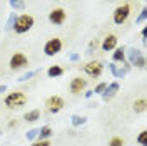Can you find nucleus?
Wrapping results in <instances>:
<instances>
[{
    "instance_id": "f257e3e1",
    "label": "nucleus",
    "mask_w": 147,
    "mask_h": 146,
    "mask_svg": "<svg viewBox=\"0 0 147 146\" xmlns=\"http://www.w3.org/2000/svg\"><path fill=\"white\" fill-rule=\"evenodd\" d=\"M34 24H35V18L32 17L30 14H22V15H18L15 18L13 30H15V34H25V32H28L30 29L34 27Z\"/></svg>"
},
{
    "instance_id": "f03ea898",
    "label": "nucleus",
    "mask_w": 147,
    "mask_h": 146,
    "mask_svg": "<svg viewBox=\"0 0 147 146\" xmlns=\"http://www.w3.org/2000/svg\"><path fill=\"white\" fill-rule=\"evenodd\" d=\"M28 98L24 94V92H10L9 96L5 98V106L9 108V109H20L22 106H25L27 104Z\"/></svg>"
},
{
    "instance_id": "7ed1b4c3",
    "label": "nucleus",
    "mask_w": 147,
    "mask_h": 146,
    "mask_svg": "<svg viewBox=\"0 0 147 146\" xmlns=\"http://www.w3.org/2000/svg\"><path fill=\"white\" fill-rule=\"evenodd\" d=\"M129 15H130V5H129V3H122V5H119L117 9L114 10V24L122 25V24L129 18Z\"/></svg>"
},
{
    "instance_id": "20e7f679",
    "label": "nucleus",
    "mask_w": 147,
    "mask_h": 146,
    "mask_svg": "<svg viewBox=\"0 0 147 146\" xmlns=\"http://www.w3.org/2000/svg\"><path fill=\"white\" fill-rule=\"evenodd\" d=\"M60 50H62V40H60V37L49 39L45 42V46H44V52H45V55H49V57L59 54Z\"/></svg>"
},
{
    "instance_id": "39448f33",
    "label": "nucleus",
    "mask_w": 147,
    "mask_h": 146,
    "mask_svg": "<svg viewBox=\"0 0 147 146\" xmlns=\"http://www.w3.org/2000/svg\"><path fill=\"white\" fill-rule=\"evenodd\" d=\"M45 106H47V111H49V113H54L55 114V113H59V111L64 109L65 102L60 96H50V98L45 101Z\"/></svg>"
},
{
    "instance_id": "423d86ee",
    "label": "nucleus",
    "mask_w": 147,
    "mask_h": 146,
    "mask_svg": "<svg viewBox=\"0 0 147 146\" xmlns=\"http://www.w3.org/2000/svg\"><path fill=\"white\" fill-rule=\"evenodd\" d=\"M49 20L54 24V25H62L65 20H67V12L62 7H57V9L50 10L49 14Z\"/></svg>"
},
{
    "instance_id": "0eeeda50",
    "label": "nucleus",
    "mask_w": 147,
    "mask_h": 146,
    "mask_svg": "<svg viewBox=\"0 0 147 146\" xmlns=\"http://www.w3.org/2000/svg\"><path fill=\"white\" fill-rule=\"evenodd\" d=\"M10 69H22V67H27L28 65V59L25 54H22V52H15V54L10 57Z\"/></svg>"
},
{
    "instance_id": "6e6552de",
    "label": "nucleus",
    "mask_w": 147,
    "mask_h": 146,
    "mask_svg": "<svg viewBox=\"0 0 147 146\" xmlns=\"http://www.w3.org/2000/svg\"><path fill=\"white\" fill-rule=\"evenodd\" d=\"M102 64L99 61H90L89 64L84 65V72L87 74V76H90V77H99L102 74Z\"/></svg>"
},
{
    "instance_id": "1a4fd4ad",
    "label": "nucleus",
    "mask_w": 147,
    "mask_h": 146,
    "mask_svg": "<svg viewBox=\"0 0 147 146\" xmlns=\"http://www.w3.org/2000/svg\"><path fill=\"white\" fill-rule=\"evenodd\" d=\"M85 87H87V81L82 77H74L72 82H70V92L72 94H80Z\"/></svg>"
},
{
    "instance_id": "9d476101",
    "label": "nucleus",
    "mask_w": 147,
    "mask_h": 146,
    "mask_svg": "<svg viewBox=\"0 0 147 146\" xmlns=\"http://www.w3.org/2000/svg\"><path fill=\"white\" fill-rule=\"evenodd\" d=\"M117 47V37L114 35V34H110L104 39V42H102V50L104 52H109V50H114Z\"/></svg>"
},
{
    "instance_id": "9b49d317",
    "label": "nucleus",
    "mask_w": 147,
    "mask_h": 146,
    "mask_svg": "<svg viewBox=\"0 0 147 146\" xmlns=\"http://www.w3.org/2000/svg\"><path fill=\"white\" fill-rule=\"evenodd\" d=\"M47 74H49V77H57V76H62V74H64V69H62L60 65H52V67L47 71Z\"/></svg>"
},
{
    "instance_id": "f8f14e48",
    "label": "nucleus",
    "mask_w": 147,
    "mask_h": 146,
    "mask_svg": "<svg viewBox=\"0 0 147 146\" xmlns=\"http://www.w3.org/2000/svg\"><path fill=\"white\" fill-rule=\"evenodd\" d=\"M134 111L136 113H144L146 111V99H137L134 102Z\"/></svg>"
},
{
    "instance_id": "ddd939ff",
    "label": "nucleus",
    "mask_w": 147,
    "mask_h": 146,
    "mask_svg": "<svg viewBox=\"0 0 147 146\" xmlns=\"http://www.w3.org/2000/svg\"><path fill=\"white\" fill-rule=\"evenodd\" d=\"M38 116H40V111L34 109V111H30V113H27V114H25V119H27V121H37V119H38Z\"/></svg>"
},
{
    "instance_id": "4468645a",
    "label": "nucleus",
    "mask_w": 147,
    "mask_h": 146,
    "mask_svg": "<svg viewBox=\"0 0 147 146\" xmlns=\"http://www.w3.org/2000/svg\"><path fill=\"white\" fill-rule=\"evenodd\" d=\"M109 146H124V139L119 138V136H114L109 141Z\"/></svg>"
},
{
    "instance_id": "2eb2a0df",
    "label": "nucleus",
    "mask_w": 147,
    "mask_h": 146,
    "mask_svg": "<svg viewBox=\"0 0 147 146\" xmlns=\"http://www.w3.org/2000/svg\"><path fill=\"white\" fill-rule=\"evenodd\" d=\"M52 134V129L49 128V126H45V128L40 129V139H45V138H49Z\"/></svg>"
},
{
    "instance_id": "dca6fc26",
    "label": "nucleus",
    "mask_w": 147,
    "mask_h": 146,
    "mask_svg": "<svg viewBox=\"0 0 147 146\" xmlns=\"http://www.w3.org/2000/svg\"><path fill=\"white\" fill-rule=\"evenodd\" d=\"M137 143H140L142 146H147V131H142L137 138Z\"/></svg>"
},
{
    "instance_id": "f3484780",
    "label": "nucleus",
    "mask_w": 147,
    "mask_h": 146,
    "mask_svg": "<svg viewBox=\"0 0 147 146\" xmlns=\"http://www.w3.org/2000/svg\"><path fill=\"white\" fill-rule=\"evenodd\" d=\"M114 61H124V50H122V49H115V52H114Z\"/></svg>"
},
{
    "instance_id": "a211bd4d",
    "label": "nucleus",
    "mask_w": 147,
    "mask_h": 146,
    "mask_svg": "<svg viewBox=\"0 0 147 146\" xmlns=\"http://www.w3.org/2000/svg\"><path fill=\"white\" fill-rule=\"evenodd\" d=\"M32 146H50V141H47V139H38V141H35Z\"/></svg>"
},
{
    "instance_id": "6ab92c4d",
    "label": "nucleus",
    "mask_w": 147,
    "mask_h": 146,
    "mask_svg": "<svg viewBox=\"0 0 147 146\" xmlns=\"http://www.w3.org/2000/svg\"><path fill=\"white\" fill-rule=\"evenodd\" d=\"M104 89H105V84H100V86H97V89H95V91L100 92V91H104Z\"/></svg>"
},
{
    "instance_id": "aec40b11",
    "label": "nucleus",
    "mask_w": 147,
    "mask_h": 146,
    "mask_svg": "<svg viewBox=\"0 0 147 146\" xmlns=\"http://www.w3.org/2000/svg\"><path fill=\"white\" fill-rule=\"evenodd\" d=\"M0 91H3V86H0Z\"/></svg>"
}]
</instances>
